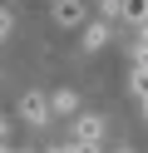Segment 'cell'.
Returning a JSON list of instances; mask_svg holds the SVG:
<instances>
[{"label": "cell", "instance_id": "cell-1", "mask_svg": "<svg viewBox=\"0 0 148 153\" xmlns=\"http://www.w3.org/2000/svg\"><path fill=\"white\" fill-rule=\"evenodd\" d=\"M99 138H104V119H99V114H84V119L74 123V143L79 148H99Z\"/></svg>", "mask_w": 148, "mask_h": 153}, {"label": "cell", "instance_id": "cell-2", "mask_svg": "<svg viewBox=\"0 0 148 153\" xmlns=\"http://www.w3.org/2000/svg\"><path fill=\"white\" fill-rule=\"evenodd\" d=\"M49 15H54V25H84V5H79V0H54V5H49Z\"/></svg>", "mask_w": 148, "mask_h": 153}, {"label": "cell", "instance_id": "cell-3", "mask_svg": "<svg viewBox=\"0 0 148 153\" xmlns=\"http://www.w3.org/2000/svg\"><path fill=\"white\" fill-rule=\"evenodd\" d=\"M20 114H25L30 123H45V119H49V99H45L39 89H35V94H25V99H20Z\"/></svg>", "mask_w": 148, "mask_h": 153}, {"label": "cell", "instance_id": "cell-4", "mask_svg": "<svg viewBox=\"0 0 148 153\" xmlns=\"http://www.w3.org/2000/svg\"><path fill=\"white\" fill-rule=\"evenodd\" d=\"M133 89H138L143 114H148V50H138V59H133Z\"/></svg>", "mask_w": 148, "mask_h": 153}, {"label": "cell", "instance_id": "cell-5", "mask_svg": "<svg viewBox=\"0 0 148 153\" xmlns=\"http://www.w3.org/2000/svg\"><path fill=\"white\" fill-rule=\"evenodd\" d=\"M118 10H123V20H128V25H138V30L148 25V0H123Z\"/></svg>", "mask_w": 148, "mask_h": 153}, {"label": "cell", "instance_id": "cell-6", "mask_svg": "<svg viewBox=\"0 0 148 153\" xmlns=\"http://www.w3.org/2000/svg\"><path fill=\"white\" fill-rule=\"evenodd\" d=\"M49 114H74V94H69V89H59L54 99H49Z\"/></svg>", "mask_w": 148, "mask_h": 153}, {"label": "cell", "instance_id": "cell-7", "mask_svg": "<svg viewBox=\"0 0 148 153\" xmlns=\"http://www.w3.org/2000/svg\"><path fill=\"white\" fill-rule=\"evenodd\" d=\"M49 153H99V148H79V143H59V148H49Z\"/></svg>", "mask_w": 148, "mask_h": 153}, {"label": "cell", "instance_id": "cell-8", "mask_svg": "<svg viewBox=\"0 0 148 153\" xmlns=\"http://www.w3.org/2000/svg\"><path fill=\"white\" fill-rule=\"evenodd\" d=\"M10 35V10H0V40Z\"/></svg>", "mask_w": 148, "mask_h": 153}, {"label": "cell", "instance_id": "cell-9", "mask_svg": "<svg viewBox=\"0 0 148 153\" xmlns=\"http://www.w3.org/2000/svg\"><path fill=\"white\" fill-rule=\"evenodd\" d=\"M5 133H10V123H5V114H0V138H5Z\"/></svg>", "mask_w": 148, "mask_h": 153}, {"label": "cell", "instance_id": "cell-10", "mask_svg": "<svg viewBox=\"0 0 148 153\" xmlns=\"http://www.w3.org/2000/svg\"><path fill=\"white\" fill-rule=\"evenodd\" d=\"M0 153H25V148H0Z\"/></svg>", "mask_w": 148, "mask_h": 153}]
</instances>
